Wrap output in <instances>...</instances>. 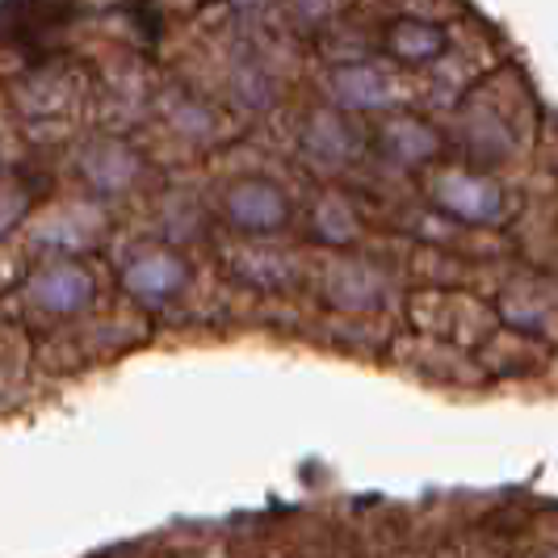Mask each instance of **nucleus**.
Listing matches in <instances>:
<instances>
[{"label":"nucleus","mask_w":558,"mask_h":558,"mask_svg":"<svg viewBox=\"0 0 558 558\" xmlns=\"http://www.w3.org/2000/svg\"><path fill=\"white\" fill-rule=\"evenodd\" d=\"M122 286L143 307H165V303H177L185 294L190 265H185L181 252L168 248V244H140L122 260Z\"/></svg>","instance_id":"obj_1"},{"label":"nucleus","mask_w":558,"mask_h":558,"mask_svg":"<svg viewBox=\"0 0 558 558\" xmlns=\"http://www.w3.org/2000/svg\"><path fill=\"white\" fill-rule=\"evenodd\" d=\"M235 9H256V4H265V0H231Z\"/></svg>","instance_id":"obj_14"},{"label":"nucleus","mask_w":558,"mask_h":558,"mask_svg":"<svg viewBox=\"0 0 558 558\" xmlns=\"http://www.w3.org/2000/svg\"><path fill=\"white\" fill-rule=\"evenodd\" d=\"M235 97L252 110H265V106H274V81L260 68H248V72L235 76Z\"/></svg>","instance_id":"obj_12"},{"label":"nucleus","mask_w":558,"mask_h":558,"mask_svg":"<svg viewBox=\"0 0 558 558\" xmlns=\"http://www.w3.org/2000/svg\"><path fill=\"white\" fill-rule=\"evenodd\" d=\"M93 294H97V281L93 274L76 265V260H51V265H43V269H34L26 278V303L29 307H38L43 315H81L88 303H93Z\"/></svg>","instance_id":"obj_4"},{"label":"nucleus","mask_w":558,"mask_h":558,"mask_svg":"<svg viewBox=\"0 0 558 558\" xmlns=\"http://www.w3.org/2000/svg\"><path fill=\"white\" fill-rule=\"evenodd\" d=\"M328 93L340 110L383 113L395 106V81L374 63H340L328 76Z\"/></svg>","instance_id":"obj_6"},{"label":"nucleus","mask_w":558,"mask_h":558,"mask_svg":"<svg viewBox=\"0 0 558 558\" xmlns=\"http://www.w3.org/2000/svg\"><path fill=\"white\" fill-rule=\"evenodd\" d=\"M227 223L244 235H278L290 227V194L269 177H240L223 190Z\"/></svg>","instance_id":"obj_2"},{"label":"nucleus","mask_w":558,"mask_h":558,"mask_svg":"<svg viewBox=\"0 0 558 558\" xmlns=\"http://www.w3.org/2000/svg\"><path fill=\"white\" fill-rule=\"evenodd\" d=\"M449 34L446 26H433V22H420V17H399L387 26L383 34V51L399 63H412V68H424V63H437L446 56Z\"/></svg>","instance_id":"obj_7"},{"label":"nucleus","mask_w":558,"mask_h":558,"mask_svg":"<svg viewBox=\"0 0 558 558\" xmlns=\"http://www.w3.org/2000/svg\"><path fill=\"white\" fill-rule=\"evenodd\" d=\"M76 168H81V181L97 197H122L147 172L140 151L122 140H93L81 151Z\"/></svg>","instance_id":"obj_5"},{"label":"nucleus","mask_w":558,"mask_h":558,"mask_svg":"<svg viewBox=\"0 0 558 558\" xmlns=\"http://www.w3.org/2000/svg\"><path fill=\"white\" fill-rule=\"evenodd\" d=\"M433 202L446 210L449 219L458 223H496L504 215V190L496 181L478 177V172H466V168H449V172H437L433 185H428Z\"/></svg>","instance_id":"obj_3"},{"label":"nucleus","mask_w":558,"mask_h":558,"mask_svg":"<svg viewBox=\"0 0 558 558\" xmlns=\"http://www.w3.org/2000/svg\"><path fill=\"white\" fill-rule=\"evenodd\" d=\"M311 227H315V235H319V240H328V244H349V240L357 235V219H353V210L344 206V197H332V194H324L319 202H315Z\"/></svg>","instance_id":"obj_11"},{"label":"nucleus","mask_w":558,"mask_h":558,"mask_svg":"<svg viewBox=\"0 0 558 558\" xmlns=\"http://www.w3.org/2000/svg\"><path fill=\"white\" fill-rule=\"evenodd\" d=\"M324 299L336 311H374L383 303V278L369 265H336L324 286Z\"/></svg>","instance_id":"obj_8"},{"label":"nucleus","mask_w":558,"mask_h":558,"mask_svg":"<svg viewBox=\"0 0 558 558\" xmlns=\"http://www.w3.org/2000/svg\"><path fill=\"white\" fill-rule=\"evenodd\" d=\"M340 4H344V0H290V13H294L299 22L319 26V22H328V17L340 13Z\"/></svg>","instance_id":"obj_13"},{"label":"nucleus","mask_w":558,"mask_h":558,"mask_svg":"<svg viewBox=\"0 0 558 558\" xmlns=\"http://www.w3.org/2000/svg\"><path fill=\"white\" fill-rule=\"evenodd\" d=\"M303 143H307V151L315 160H328V165H344V160H353V151H357L353 126L332 110L311 113L307 131H303Z\"/></svg>","instance_id":"obj_9"},{"label":"nucleus","mask_w":558,"mask_h":558,"mask_svg":"<svg viewBox=\"0 0 558 558\" xmlns=\"http://www.w3.org/2000/svg\"><path fill=\"white\" fill-rule=\"evenodd\" d=\"M378 147H383V156L395 160V165L416 168V165H428L437 156V135L424 122H416V118H399L391 126H383Z\"/></svg>","instance_id":"obj_10"}]
</instances>
